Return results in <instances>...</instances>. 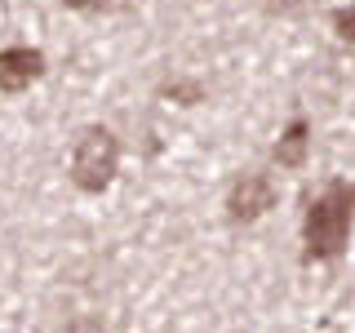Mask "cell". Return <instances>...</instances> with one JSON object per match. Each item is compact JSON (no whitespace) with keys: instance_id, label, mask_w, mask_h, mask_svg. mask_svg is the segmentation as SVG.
<instances>
[{"instance_id":"obj_3","label":"cell","mask_w":355,"mask_h":333,"mask_svg":"<svg viewBox=\"0 0 355 333\" xmlns=\"http://www.w3.org/2000/svg\"><path fill=\"white\" fill-rule=\"evenodd\" d=\"M271 205H275V182L266 173H240L236 187H231V196H227L231 222H253V218H262Z\"/></svg>"},{"instance_id":"obj_1","label":"cell","mask_w":355,"mask_h":333,"mask_svg":"<svg viewBox=\"0 0 355 333\" xmlns=\"http://www.w3.org/2000/svg\"><path fill=\"white\" fill-rule=\"evenodd\" d=\"M351 222H355V187L351 182H329L324 191L311 200L306 209V258H338L351 240Z\"/></svg>"},{"instance_id":"obj_4","label":"cell","mask_w":355,"mask_h":333,"mask_svg":"<svg viewBox=\"0 0 355 333\" xmlns=\"http://www.w3.org/2000/svg\"><path fill=\"white\" fill-rule=\"evenodd\" d=\"M40 71H44L40 49H27V44H18V49H0V89H5V94L27 89Z\"/></svg>"},{"instance_id":"obj_6","label":"cell","mask_w":355,"mask_h":333,"mask_svg":"<svg viewBox=\"0 0 355 333\" xmlns=\"http://www.w3.org/2000/svg\"><path fill=\"white\" fill-rule=\"evenodd\" d=\"M164 94L182 98V103H200V85H191V80H169V85H164Z\"/></svg>"},{"instance_id":"obj_2","label":"cell","mask_w":355,"mask_h":333,"mask_svg":"<svg viewBox=\"0 0 355 333\" xmlns=\"http://www.w3.org/2000/svg\"><path fill=\"white\" fill-rule=\"evenodd\" d=\"M116 164H120V142H116V133H111V129L89 125L80 138H76L71 182L80 187V191H103L111 178H116Z\"/></svg>"},{"instance_id":"obj_10","label":"cell","mask_w":355,"mask_h":333,"mask_svg":"<svg viewBox=\"0 0 355 333\" xmlns=\"http://www.w3.org/2000/svg\"><path fill=\"white\" fill-rule=\"evenodd\" d=\"M271 5H284V9H288V5H293V0H271Z\"/></svg>"},{"instance_id":"obj_7","label":"cell","mask_w":355,"mask_h":333,"mask_svg":"<svg viewBox=\"0 0 355 333\" xmlns=\"http://www.w3.org/2000/svg\"><path fill=\"white\" fill-rule=\"evenodd\" d=\"M58 333H107V329H103V320H94V316H76V320H67Z\"/></svg>"},{"instance_id":"obj_5","label":"cell","mask_w":355,"mask_h":333,"mask_svg":"<svg viewBox=\"0 0 355 333\" xmlns=\"http://www.w3.org/2000/svg\"><path fill=\"white\" fill-rule=\"evenodd\" d=\"M306 147H311V125L297 116V120H288V129L280 133V142H275V160H280L284 169H297V164L306 160Z\"/></svg>"},{"instance_id":"obj_9","label":"cell","mask_w":355,"mask_h":333,"mask_svg":"<svg viewBox=\"0 0 355 333\" xmlns=\"http://www.w3.org/2000/svg\"><path fill=\"white\" fill-rule=\"evenodd\" d=\"M67 9H80V14H98V9H107L111 0H62Z\"/></svg>"},{"instance_id":"obj_8","label":"cell","mask_w":355,"mask_h":333,"mask_svg":"<svg viewBox=\"0 0 355 333\" xmlns=\"http://www.w3.org/2000/svg\"><path fill=\"white\" fill-rule=\"evenodd\" d=\"M333 27H338V36H342V40H355V5L338 9V18H333Z\"/></svg>"}]
</instances>
